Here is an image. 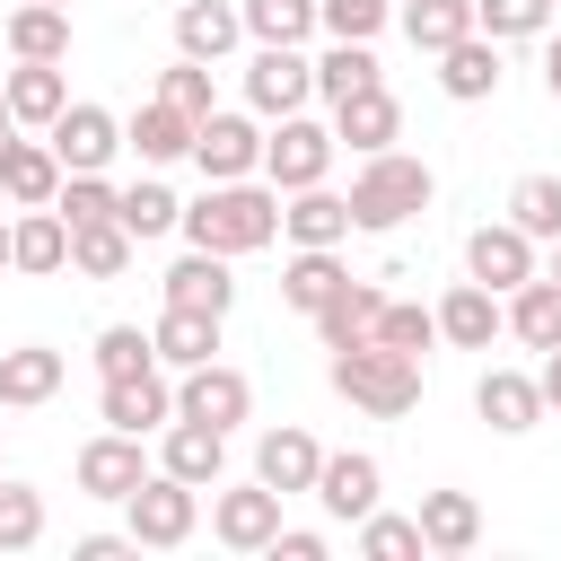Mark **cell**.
Returning <instances> with one entry per match:
<instances>
[{
    "mask_svg": "<svg viewBox=\"0 0 561 561\" xmlns=\"http://www.w3.org/2000/svg\"><path fill=\"white\" fill-rule=\"evenodd\" d=\"M421 543H430V552H473V543H482L473 491H421Z\"/></svg>",
    "mask_w": 561,
    "mask_h": 561,
    "instance_id": "obj_34",
    "label": "cell"
},
{
    "mask_svg": "<svg viewBox=\"0 0 561 561\" xmlns=\"http://www.w3.org/2000/svg\"><path fill=\"white\" fill-rule=\"evenodd\" d=\"M210 535H219L228 552H272V535H280V491H272V482H237V491L210 482Z\"/></svg>",
    "mask_w": 561,
    "mask_h": 561,
    "instance_id": "obj_11",
    "label": "cell"
},
{
    "mask_svg": "<svg viewBox=\"0 0 561 561\" xmlns=\"http://www.w3.org/2000/svg\"><path fill=\"white\" fill-rule=\"evenodd\" d=\"M70 473H79V491H88V500H131V491H140V473H149V456H140V438H131V430H96V438L70 456Z\"/></svg>",
    "mask_w": 561,
    "mask_h": 561,
    "instance_id": "obj_13",
    "label": "cell"
},
{
    "mask_svg": "<svg viewBox=\"0 0 561 561\" xmlns=\"http://www.w3.org/2000/svg\"><path fill=\"white\" fill-rule=\"evenodd\" d=\"M193 526H202V491L149 465L140 491L123 500V535H131L140 552H175V543H193Z\"/></svg>",
    "mask_w": 561,
    "mask_h": 561,
    "instance_id": "obj_4",
    "label": "cell"
},
{
    "mask_svg": "<svg viewBox=\"0 0 561 561\" xmlns=\"http://www.w3.org/2000/svg\"><path fill=\"white\" fill-rule=\"evenodd\" d=\"M377 342H394V351H412V359H421V351L438 342V316H430V307H394V298H386V316H377Z\"/></svg>",
    "mask_w": 561,
    "mask_h": 561,
    "instance_id": "obj_48",
    "label": "cell"
},
{
    "mask_svg": "<svg viewBox=\"0 0 561 561\" xmlns=\"http://www.w3.org/2000/svg\"><path fill=\"white\" fill-rule=\"evenodd\" d=\"M280 237L289 245H342L351 237V202L324 193V184H298V193H280Z\"/></svg>",
    "mask_w": 561,
    "mask_h": 561,
    "instance_id": "obj_25",
    "label": "cell"
},
{
    "mask_svg": "<svg viewBox=\"0 0 561 561\" xmlns=\"http://www.w3.org/2000/svg\"><path fill=\"white\" fill-rule=\"evenodd\" d=\"M333 149H342V140H333V123H316V114L298 105V114H280V123L263 131V184H272V193L324 184V175H333Z\"/></svg>",
    "mask_w": 561,
    "mask_h": 561,
    "instance_id": "obj_5",
    "label": "cell"
},
{
    "mask_svg": "<svg viewBox=\"0 0 561 561\" xmlns=\"http://www.w3.org/2000/svg\"><path fill=\"white\" fill-rule=\"evenodd\" d=\"M316 96V61L298 53V44H254V61H245V105L263 114V123H280V114H298Z\"/></svg>",
    "mask_w": 561,
    "mask_h": 561,
    "instance_id": "obj_6",
    "label": "cell"
},
{
    "mask_svg": "<svg viewBox=\"0 0 561 561\" xmlns=\"http://www.w3.org/2000/svg\"><path fill=\"white\" fill-rule=\"evenodd\" d=\"M430 316H438V342H456V351H491V333H508L500 324V289H482V280H456Z\"/></svg>",
    "mask_w": 561,
    "mask_h": 561,
    "instance_id": "obj_21",
    "label": "cell"
},
{
    "mask_svg": "<svg viewBox=\"0 0 561 561\" xmlns=\"http://www.w3.org/2000/svg\"><path fill=\"white\" fill-rule=\"evenodd\" d=\"M219 324H228V316L167 307V316L149 324V351H158V368H202V359H219Z\"/></svg>",
    "mask_w": 561,
    "mask_h": 561,
    "instance_id": "obj_26",
    "label": "cell"
},
{
    "mask_svg": "<svg viewBox=\"0 0 561 561\" xmlns=\"http://www.w3.org/2000/svg\"><path fill=\"white\" fill-rule=\"evenodd\" d=\"M333 140H342V149H359V158H368V149H394V140H403V105L386 96V79L333 105Z\"/></svg>",
    "mask_w": 561,
    "mask_h": 561,
    "instance_id": "obj_19",
    "label": "cell"
},
{
    "mask_svg": "<svg viewBox=\"0 0 561 561\" xmlns=\"http://www.w3.org/2000/svg\"><path fill=\"white\" fill-rule=\"evenodd\" d=\"M552 18H561V0H552Z\"/></svg>",
    "mask_w": 561,
    "mask_h": 561,
    "instance_id": "obj_58",
    "label": "cell"
},
{
    "mask_svg": "<svg viewBox=\"0 0 561 561\" xmlns=\"http://www.w3.org/2000/svg\"><path fill=\"white\" fill-rule=\"evenodd\" d=\"M53 9H70V0H53Z\"/></svg>",
    "mask_w": 561,
    "mask_h": 561,
    "instance_id": "obj_57",
    "label": "cell"
},
{
    "mask_svg": "<svg viewBox=\"0 0 561 561\" xmlns=\"http://www.w3.org/2000/svg\"><path fill=\"white\" fill-rule=\"evenodd\" d=\"M316 465H324V447H316L307 430H289V421L254 438V482H272L280 500H289V491H316Z\"/></svg>",
    "mask_w": 561,
    "mask_h": 561,
    "instance_id": "obj_22",
    "label": "cell"
},
{
    "mask_svg": "<svg viewBox=\"0 0 561 561\" xmlns=\"http://www.w3.org/2000/svg\"><path fill=\"white\" fill-rule=\"evenodd\" d=\"M254 44H307L316 35V0H245L237 9Z\"/></svg>",
    "mask_w": 561,
    "mask_h": 561,
    "instance_id": "obj_41",
    "label": "cell"
},
{
    "mask_svg": "<svg viewBox=\"0 0 561 561\" xmlns=\"http://www.w3.org/2000/svg\"><path fill=\"white\" fill-rule=\"evenodd\" d=\"M0 123H9V96H0Z\"/></svg>",
    "mask_w": 561,
    "mask_h": 561,
    "instance_id": "obj_56",
    "label": "cell"
},
{
    "mask_svg": "<svg viewBox=\"0 0 561 561\" xmlns=\"http://www.w3.org/2000/svg\"><path fill=\"white\" fill-rule=\"evenodd\" d=\"M377 79H386L377 53H368V44H342V35H333V53L316 61V96H324V105H342V96H359V88H377Z\"/></svg>",
    "mask_w": 561,
    "mask_h": 561,
    "instance_id": "obj_38",
    "label": "cell"
},
{
    "mask_svg": "<svg viewBox=\"0 0 561 561\" xmlns=\"http://www.w3.org/2000/svg\"><path fill=\"white\" fill-rule=\"evenodd\" d=\"M543 88H552V96H561V35H552V44H543Z\"/></svg>",
    "mask_w": 561,
    "mask_h": 561,
    "instance_id": "obj_52",
    "label": "cell"
},
{
    "mask_svg": "<svg viewBox=\"0 0 561 561\" xmlns=\"http://www.w3.org/2000/svg\"><path fill=\"white\" fill-rule=\"evenodd\" d=\"M351 272H342V254L333 245H298L289 263H280V307H298V316H316L333 289H342Z\"/></svg>",
    "mask_w": 561,
    "mask_h": 561,
    "instance_id": "obj_33",
    "label": "cell"
},
{
    "mask_svg": "<svg viewBox=\"0 0 561 561\" xmlns=\"http://www.w3.org/2000/svg\"><path fill=\"white\" fill-rule=\"evenodd\" d=\"M377 316H386V289H377V280H342V289L316 307V342H324V351L368 342V333H377Z\"/></svg>",
    "mask_w": 561,
    "mask_h": 561,
    "instance_id": "obj_27",
    "label": "cell"
},
{
    "mask_svg": "<svg viewBox=\"0 0 561 561\" xmlns=\"http://www.w3.org/2000/svg\"><path fill=\"white\" fill-rule=\"evenodd\" d=\"M131 368H158L149 333H140V324H105V333H96V377H131Z\"/></svg>",
    "mask_w": 561,
    "mask_h": 561,
    "instance_id": "obj_46",
    "label": "cell"
},
{
    "mask_svg": "<svg viewBox=\"0 0 561 561\" xmlns=\"http://www.w3.org/2000/svg\"><path fill=\"white\" fill-rule=\"evenodd\" d=\"M316 500H324V517L359 526V517L386 500V465H377L368 447H351V456H324V465H316Z\"/></svg>",
    "mask_w": 561,
    "mask_h": 561,
    "instance_id": "obj_15",
    "label": "cell"
},
{
    "mask_svg": "<svg viewBox=\"0 0 561 561\" xmlns=\"http://www.w3.org/2000/svg\"><path fill=\"white\" fill-rule=\"evenodd\" d=\"M193 167L210 175V184H237V175H263V123L254 114H202L193 123Z\"/></svg>",
    "mask_w": 561,
    "mask_h": 561,
    "instance_id": "obj_7",
    "label": "cell"
},
{
    "mask_svg": "<svg viewBox=\"0 0 561 561\" xmlns=\"http://www.w3.org/2000/svg\"><path fill=\"white\" fill-rule=\"evenodd\" d=\"M61 377H70V359H61V351H44V342H18V351H0V403H9V412H35V403H53V394H61Z\"/></svg>",
    "mask_w": 561,
    "mask_h": 561,
    "instance_id": "obj_23",
    "label": "cell"
},
{
    "mask_svg": "<svg viewBox=\"0 0 561 561\" xmlns=\"http://www.w3.org/2000/svg\"><path fill=\"white\" fill-rule=\"evenodd\" d=\"M535 386H543V412H561V342L543 351V368H535Z\"/></svg>",
    "mask_w": 561,
    "mask_h": 561,
    "instance_id": "obj_51",
    "label": "cell"
},
{
    "mask_svg": "<svg viewBox=\"0 0 561 561\" xmlns=\"http://www.w3.org/2000/svg\"><path fill=\"white\" fill-rule=\"evenodd\" d=\"M53 210H61V228H88V219H114V184H105V175H61V193H53Z\"/></svg>",
    "mask_w": 561,
    "mask_h": 561,
    "instance_id": "obj_45",
    "label": "cell"
},
{
    "mask_svg": "<svg viewBox=\"0 0 561 561\" xmlns=\"http://www.w3.org/2000/svg\"><path fill=\"white\" fill-rule=\"evenodd\" d=\"M500 324H508L526 351H552V342H561V280H543V272H535V280H517V289H508V307H500Z\"/></svg>",
    "mask_w": 561,
    "mask_h": 561,
    "instance_id": "obj_30",
    "label": "cell"
},
{
    "mask_svg": "<svg viewBox=\"0 0 561 561\" xmlns=\"http://www.w3.org/2000/svg\"><path fill=\"white\" fill-rule=\"evenodd\" d=\"M473 412H482L500 438H526V430L543 421V386H535L526 368H482V386H473Z\"/></svg>",
    "mask_w": 561,
    "mask_h": 561,
    "instance_id": "obj_17",
    "label": "cell"
},
{
    "mask_svg": "<svg viewBox=\"0 0 561 561\" xmlns=\"http://www.w3.org/2000/svg\"><path fill=\"white\" fill-rule=\"evenodd\" d=\"M167 307H202V316H228V307H237L228 254H210V245H184V254L167 263Z\"/></svg>",
    "mask_w": 561,
    "mask_h": 561,
    "instance_id": "obj_16",
    "label": "cell"
},
{
    "mask_svg": "<svg viewBox=\"0 0 561 561\" xmlns=\"http://www.w3.org/2000/svg\"><path fill=\"white\" fill-rule=\"evenodd\" d=\"M158 473H175V482H193V491H210L219 473H228V430H210V421H167L158 430Z\"/></svg>",
    "mask_w": 561,
    "mask_h": 561,
    "instance_id": "obj_14",
    "label": "cell"
},
{
    "mask_svg": "<svg viewBox=\"0 0 561 561\" xmlns=\"http://www.w3.org/2000/svg\"><path fill=\"white\" fill-rule=\"evenodd\" d=\"M131 254H140V237H131L123 219H88V228H70V272H88V280H123Z\"/></svg>",
    "mask_w": 561,
    "mask_h": 561,
    "instance_id": "obj_32",
    "label": "cell"
},
{
    "mask_svg": "<svg viewBox=\"0 0 561 561\" xmlns=\"http://www.w3.org/2000/svg\"><path fill=\"white\" fill-rule=\"evenodd\" d=\"M114 219H123V228H131V237L149 245V237H167V228L184 219V202H175V193H167L158 175H140V184H123V193H114Z\"/></svg>",
    "mask_w": 561,
    "mask_h": 561,
    "instance_id": "obj_37",
    "label": "cell"
},
{
    "mask_svg": "<svg viewBox=\"0 0 561 561\" xmlns=\"http://www.w3.org/2000/svg\"><path fill=\"white\" fill-rule=\"evenodd\" d=\"M359 552H368V561H412V552H430V543H421V517L368 508V517H359Z\"/></svg>",
    "mask_w": 561,
    "mask_h": 561,
    "instance_id": "obj_43",
    "label": "cell"
},
{
    "mask_svg": "<svg viewBox=\"0 0 561 561\" xmlns=\"http://www.w3.org/2000/svg\"><path fill=\"white\" fill-rule=\"evenodd\" d=\"M44 543V491L0 473V552H35Z\"/></svg>",
    "mask_w": 561,
    "mask_h": 561,
    "instance_id": "obj_40",
    "label": "cell"
},
{
    "mask_svg": "<svg viewBox=\"0 0 561 561\" xmlns=\"http://www.w3.org/2000/svg\"><path fill=\"white\" fill-rule=\"evenodd\" d=\"M0 193H9L18 210H44V202L61 193V158H53V140H18L9 167H0Z\"/></svg>",
    "mask_w": 561,
    "mask_h": 561,
    "instance_id": "obj_35",
    "label": "cell"
},
{
    "mask_svg": "<svg viewBox=\"0 0 561 561\" xmlns=\"http://www.w3.org/2000/svg\"><path fill=\"white\" fill-rule=\"evenodd\" d=\"M272 561H324V535L316 526H280L272 535Z\"/></svg>",
    "mask_w": 561,
    "mask_h": 561,
    "instance_id": "obj_49",
    "label": "cell"
},
{
    "mask_svg": "<svg viewBox=\"0 0 561 561\" xmlns=\"http://www.w3.org/2000/svg\"><path fill=\"white\" fill-rule=\"evenodd\" d=\"M508 219H517L535 245H552V237H561V175H517V184H508Z\"/></svg>",
    "mask_w": 561,
    "mask_h": 561,
    "instance_id": "obj_39",
    "label": "cell"
},
{
    "mask_svg": "<svg viewBox=\"0 0 561 561\" xmlns=\"http://www.w3.org/2000/svg\"><path fill=\"white\" fill-rule=\"evenodd\" d=\"M0 96H9V123H53L61 105H70V79H61V61H18L9 79H0Z\"/></svg>",
    "mask_w": 561,
    "mask_h": 561,
    "instance_id": "obj_28",
    "label": "cell"
},
{
    "mask_svg": "<svg viewBox=\"0 0 561 561\" xmlns=\"http://www.w3.org/2000/svg\"><path fill=\"white\" fill-rule=\"evenodd\" d=\"M96 421H105V430H131V438L167 430V421H175V386H167V368L105 377V386H96Z\"/></svg>",
    "mask_w": 561,
    "mask_h": 561,
    "instance_id": "obj_10",
    "label": "cell"
},
{
    "mask_svg": "<svg viewBox=\"0 0 561 561\" xmlns=\"http://www.w3.org/2000/svg\"><path fill=\"white\" fill-rule=\"evenodd\" d=\"M158 96H167V105H184V114L202 123V114L219 105V96H210V61H184V53H175V70H158Z\"/></svg>",
    "mask_w": 561,
    "mask_h": 561,
    "instance_id": "obj_47",
    "label": "cell"
},
{
    "mask_svg": "<svg viewBox=\"0 0 561 561\" xmlns=\"http://www.w3.org/2000/svg\"><path fill=\"white\" fill-rule=\"evenodd\" d=\"M342 202H351V228L386 237V228H403L412 210H430V202H438V175H430L412 149H368Z\"/></svg>",
    "mask_w": 561,
    "mask_h": 561,
    "instance_id": "obj_2",
    "label": "cell"
},
{
    "mask_svg": "<svg viewBox=\"0 0 561 561\" xmlns=\"http://www.w3.org/2000/svg\"><path fill=\"white\" fill-rule=\"evenodd\" d=\"M394 26L412 35V53H447L456 35H473V0H394Z\"/></svg>",
    "mask_w": 561,
    "mask_h": 561,
    "instance_id": "obj_36",
    "label": "cell"
},
{
    "mask_svg": "<svg viewBox=\"0 0 561 561\" xmlns=\"http://www.w3.org/2000/svg\"><path fill=\"white\" fill-rule=\"evenodd\" d=\"M44 140H53L61 175H105L114 149H123V123H114L105 105H61V114L44 123Z\"/></svg>",
    "mask_w": 561,
    "mask_h": 561,
    "instance_id": "obj_8",
    "label": "cell"
},
{
    "mask_svg": "<svg viewBox=\"0 0 561 561\" xmlns=\"http://www.w3.org/2000/svg\"><path fill=\"white\" fill-rule=\"evenodd\" d=\"M184 245H210V254H263L272 237H280V193L272 184H254V175H237V184H210L202 202H184Z\"/></svg>",
    "mask_w": 561,
    "mask_h": 561,
    "instance_id": "obj_1",
    "label": "cell"
},
{
    "mask_svg": "<svg viewBox=\"0 0 561 561\" xmlns=\"http://www.w3.org/2000/svg\"><path fill=\"white\" fill-rule=\"evenodd\" d=\"M543 280H561V237H552V272H543Z\"/></svg>",
    "mask_w": 561,
    "mask_h": 561,
    "instance_id": "obj_55",
    "label": "cell"
},
{
    "mask_svg": "<svg viewBox=\"0 0 561 561\" xmlns=\"http://www.w3.org/2000/svg\"><path fill=\"white\" fill-rule=\"evenodd\" d=\"M9 53H18V61H70V9L18 0V9H9Z\"/></svg>",
    "mask_w": 561,
    "mask_h": 561,
    "instance_id": "obj_31",
    "label": "cell"
},
{
    "mask_svg": "<svg viewBox=\"0 0 561 561\" xmlns=\"http://www.w3.org/2000/svg\"><path fill=\"white\" fill-rule=\"evenodd\" d=\"M0 272H9V219H0Z\"/></svg>",
    "mask_w": 561,
    "mask_h": 561,
    "instance_id": "obj_54",
    "label": "cell"
},
{
    "mask_svg": "<svg viewBox=\"0 0 561 561\" xmlns=\"http://www.w3.org/2000/svg\"><path fill=\"white\" fill-rule=\"evenodd\" d=\"M123 552H140V543L131 535H79L70 543V561H123Z\"/></svg>",
    "mask_w": 561,
    "mask_h": 561,
    "instance_id": "obj_50",
    "label": "cell"
},
{
    "mask_svg": "<svg viewBox=\"0 0 561 561\" xmlns=\"http://www.w3.org/2000/svg\"><path fill=\"white\" fill-rule=\"evenodd\" d=\"M175 412L184 421H210V430H237L254 412V386H245V368L202 359V368H175Z\"/></svg>",
    "mask_w": 561,
    "mask_h": 561,
    "instance_id": "obj_9",
    "label": "cell"
},
{
    "mask_svg": "<svg viewBox=\"0 0 561 561\" xmlns=\"http://www.w3.org/2000/svg\"><path fill=\"white\" fill-rule=\"evenodd\" d=\"M473 26L491 44H526V35H552V0H473Z\"/></svg>",
    "mask_w": 561,
    "mask_h": 561,
    "instance_id": "obj_42",
    "label": "cell"
},
{
    "mask_svg": "<svg viewBox=\"0 0 561 561\" xmlns=\"http://www.w3.org/2000/svg\"><path fill=\"white\" fill-rule=\"evenodd\" d=\"M123 149H131L140 167H175V158H193V114L167 105V96H149V105L123 123Z\"/></svg>",
    "mask_w": 561,
    "mask_h": 561,
    "instance_id": "obj_20",
    "label": "cell"
},
{
    "mask_svg": "<svg viewBox=\"0 0 561 561\" xmlns=\"http://www.w3.org/2000/svg\"><path fill=\"white\" fill-rule=\"evenodd\" d=\"M438 61V88L456 96V105H482V96H500V44L473 26V35H456L447 53H430Z\"/></svg>",
    "mask_w": 561,
    "mask_h": 561,
    "instance_id": "obj_18",
    "label": "cell"
},
{
    "mask_svg": "<svg viewBox=\"0 0 561 561\" xmlns=\"http://www.w3.org/2000/svg\"><path fill=\"white\" fill-rule=\"evenodd\" d=\"M9 149H18V123H0V167H9Z\"/></svg>",
    "mask_w": 561,
    "mask_h": 561,
    "instance_id": "obj_53",
    "label": "cell"
},
{
    "mask_svg": "<svg viewBox=\"0 0 561 561\" xmlns=\"http://www.w3.org/2000/svg\"><path fill=\"white\" fill-rule=\"evenodd\" d=\"M386 18H394V0H316V26L342 35V44H368Z\"/></svg>",
    "mask_w": 561,
    "mask_h": 561,
    "instance_id": "obj_44",
    "label": "cell"
},
{
    "mask_svg": "<svg viewBox=\"0 0 561 561\" xmlns=\"http://www.w3.org/2000/svg\"><path fill=\"white\" fill-rule=\"evenodd\" d=\"M333 394L342 403H359L368 421H403L412 403H421V359L412 351H394V342H342L333 351Z\"/></svg>",
    "mask_w": 561,
    "mask_h": 561,
    "instance_id": "obj_3",
    "label": "cell"
},
{
    "mask_svg": "<svg viewBox=\"0 0 561 561\" xmlns=\"http://www.w3.org/2000/svg\"><path fill=\"white\" fill-rule=\"evenodd\" d=\"M465 280H482V289H517V280H535V237L517 228V219H482L473 237H465Z\"/></svg>",
    "mask_w": 561,
    "mask_h": 561,
    "instance_id": "obj_12",
    "label": "cell"
},
{
    "mask_svg": "<svg viewBox=\"0 0 561 561\" xmlns=\"http://www.w3.org/2000/svg\"><path fill=\"white\" fill-rule=\"evenodd\" d=\"M70 263V228H61V210L44 202V210H18L9 219V272H61Z\"/></svg>",
    "mask_w": 561,
    "mask_h": 561,
    "instance_id": "obj_29",
    "label": "cell"
},
{
    "mask_svg": "<svg viewBox=\"0 0 561 561\" xmlns=\"http://www.w3.org/2000/svg\"><path fill=\"white\" fill-rule=\"evenodd\" d=\"M237 35H245V18H237L228 0H184V9H175V53H184V61H210V70H219V61L237 53Z\"/></svg>",
    "mask_w": 561,
    "mask_h": 561,
    "instance_id": "obj_24",
    "label": "cell"
}]
</instances>
